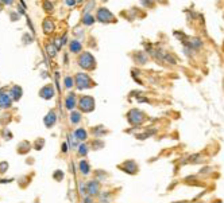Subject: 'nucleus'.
I'll use <instances>...</instances> for the list:
<instances>
[{"label":"nucleus","instance_id":"32","mask_svg":"<svg viewBox=\"0 0 224 203\" xmlns=\"http://www.w3.org/2000/svg\"><path fill=\"white\" fill-rule=\"evenodd\" d=\"M62 145H64V147H62V151H64V152H66V149H67L66 144H62Z\"/></svg>","mask_w":224,"mask_h":203},{"label":"nucleus","instance_id":"18","mask_svg":"<svg viewBox=\"0 0 224 203\" xmlns=\"http://www.w3.org/2000/svg\"><path fill=\"white\" fill-rule=\"evenodd\" d=\"M80 170H81V172H82L84 175H88V173H89V165H88V163H86L85 160L80 162Z\"/></svg>","mask_w":224,"mask_h":203},{"label":"nucleus","instance_id":"19","mask_svg":"<svg viewBox=\"0 0 224 203\" xmlns=\"http://www.w3.org/2000/svg\"><path fill=\"white\" fill-rule=\"evenodd\" d=\"M81 120V114L78 113V112H73L72 114H70V121L73 122V124H77V122H80Z\"/></svg>","mask_w":224,"mask_h":203},{"label":"nucleus","instance_id":"22","mask_svg":"<svg viewBox=\"0 0 224 203\" xmlns=\"http://www.w3.org/2000/svg\"><path fill=\"white\" fill-rule=\"evenodd\" d=\"M78 152H80L81 156H85L86 152H88V145H86V144H81V145L78 147Z\"/></svg>","mask_w":224,"mask_h":203},{"label":"nucleus","instance_id":"6","mask_svg":"<svg viewBox=\"0 0 224 203\" xmlns=\"http://www.w3.org/2000/svg\"><path fill=\"white\" fill-rule=\"evenodd\" d=\"M121 170L126 171L127 173H135L138 171V167H136V163L132 162V160H127V162H124L123 164H121Z\"/></svg>","mask_w":224,"mask_h":203},{"label":"nucleus","instance_id":"10","mask_svg":"<svg viewBox=\"0 0 224 203\" xmlns=\"http://www.w3.org/2000/svg\"><path fill=\"white\" fill-rule=\"evenodd\" d=\"M10 105H11L10 96L4 94V93H0V106H1V108H8Z\"/></svg>","mask_w":224,"mask_h":203},{"label":"nucleus","instance_id":"15","mask_svg":"<svg viewBox=\"0 0 224 203\" xmlns=\"http://www.w3.org/2000/svg\"><path fill=\"white\" fill-rule=\"evenodd\" d=\"M76 106V100H74V94H70L66 98V108L67 109H73Z\"/></svg>","mask_w":224,"mask_h":203},{"label":"nucleus","instance_id":"9","mask_svg":"<svg viewBox=\"0 0 224 203\" xmlns=\"http://www.w3.org/2000/svg\"><path fill=\"white\" fill-rule=\"evenodd\" d=\"M86 191L91 195H96L97 192H99V184H97V182H94V180L89 182V183L86 184Z\"/></svg>","mask_w":224,"mask_h":203},{"label":"nucleus","instance_id":"27","mask_svg":"<svg viewBox=\"0 0 224 203\" xmlns=\"http://www.w3.org/2000/svg\"><path fill=\"white\" fill-rule=\"evenodd\" d=\"M65 86H66L67 89L73 86V79L70 78V77H66V78H65Z\"/></svg>","mask_w":224,"mask_h":203},{"label":"nucleus","instance_id":"8","mask_svg":"<svg viewBox=\"0 0 224 203\" xmlns=\"http://www.w3.org/2000/svg\"><path fill=\"white\" fill-rule=\"evenodd\" d=\"M55 121H57V116H55V113L51 110L50 113H47V116L45 117V125L50 128V127H53V125L55 124Z\"/></svg>","mask_w":224,"mask_h":203},{"label":"nucleus","instance_id":"13","mask_svg":"<svg viewBox=\"0 0 224 203\" xmlns=\"http://www.w3.org/2000/svg\"><path fill=\"white\" fill-rule=\"evenodd\" d=\"M81 50V43L78 41H72L70 42V51L72 53H78Z\"/></svg>","mask_w":224,"mask_h":203},{"label":"nucleus","instance_id":"4","mask_svg":"<svg viewBox=\"0 0 224 203\" xmlns=\"http://www.w3.org/2000/svg\"><path fill=\"white\" fill-rule=\"evenodd\" d=\"M76 84H77L78 89H86V87L91 86V78L86 74L80 73L76 76Z\"/></svg>","mask_w":224,"mask_h":203},{"label":"nucleus","instance_id":"14","mask_svg":"<svg viewBox=\"0 0 224 203\" xmlns=\"http://www.w3.org/2000/svg\"><path fill=\"white\" fill-rule=\"evenodd\" d=\"M74 136L77 140H85V139L88 137V135H86V132L84 129H77L74 132Z\"/></svg>","mask_w":224,"mask_h":203},{"label":"nucleus","instance_id":"20","mask_svg":"<svg viewBox=\"0 0 224 203\" xmlns=\"http://www.w3.org/2000/svg\"><path fill=\"white\" fill-rule=\"evenodd\" d=\"M46 50H47V53L50 54V57H54L55 55V53H57V47H55V44H53V43H50V44H47L46 46Z\"/></svg>","mask_w":224,"mask_h":203},{"label":"nucleus","instance_id":"5","mask_svg":"<svg viewBox=\"0 0 224 203\" xmlns=\"http://www.w3.org/2000/svg\"><path fill=\"white\" fill-rule=\"evenodd\" d=\"M97 19L101 23H109L113 20V15L111 14L107 8H100L99 11H97Z\"/></svg>","mask_w":224,"mask_h":203},{"label":"nucleus","instance_id":"31","mask_svg":"<svg viewBox=\"0 0 224 203\" xmlns=\"http://www.w3.org/2000/svg\"><path fill=\"white\" fill-rule=\"evenodd\" d=\"M66 4H67V6H73V4H76V1H69V0H67Z\"/></svg>","mask_w":224,"mask_h":203},{"label":"nucleus","instance_id":"33","mask_svg":"<svg viewBox=\"0 0 224 203\" xmlns=\"http://www.w3.org/2000/svg\"><path fill=\"white\" fill-rule=\"evenodd\" d=\"M0 8H1V7H0Z\"/></svg>","mask_w":224,"mask_h":203},{"label":"nucleus","instance_id":"11","mask_svg":"<svg viewBox=\"0 0 224 203\" xmlns=\"http://www.w3.org/2000/svg\"><path fill=\"white\" fill-rule=\"evenodd\" d=\"M43 30H45L46 34H50L51 31H54V24L50 19H46L45 22H43Z\"/></svg>","mask_w":224,"mask_h":203},{"label":"nucleus","instance_id":"23","mask_svg":"<svg viewBox=\"0 0 224 203\" xmlns=\"http://www.w3.org/2000/svg\"><path fill=\"white\" fill-rule=\"evenodd\" d=\"M135 57L139 58V59H138V62H140V63H145L146 61H147V57L145 55V53H138V54H135Z\"/></svg>","mask_w":224,"mask_h":203},{"label":"nucleus","instance_id":"17","mask_svg":"<svg viewBox=\"0 0 224 203\" xmlns=\"http://www.w3.org/2000/svg\"><path fill=\"white\" fill-rule=\"evenodd\" d=\"M93 22H94V19H93V16L92 15H89V14H85L84 15V18H82V23L85 26H91V24H93Z\"/></svg>","mask_w":224,"mask_h":203},{"label":"nucleus","instance_id":"26","mask_svg":"<svg viewBox=\"0 0 224 203\" xmlns=\"http://www.w3.org/2000/svg\"><path fill=\"white\" fill-rule=\"evenodd\" d=\"M62 178H64V172L62 171H55L54 172V179L55 180H62Z\"/></svg>","mask_w":224,"mask_h":203},{"label":"nucleus","instance_id":"2","mask_svg":"<svg viewBox=\"0 0 224 203\" xmlns=\"http://www.w3.org/2000/svg\"><path fill=\"white\" fill-rule=\"evenodd\" d=\"M81 67L84 69H91L94 66V59H93V55L91 53H84L80 57V61H78Z\"/></svg>","mask_w":224,"mask_h":203},{"label":"nucleus","instance_id":"21","mask_svg":"<svg viewBox=\"0 0 224 203\" xmlns=\"http://www.w3.org/2000/svg\"><path fill=\"white\" fill-rule=\"evenodd\" d=\"M189 46L192 47V49H199L200 46H201V41H200L199 38H193L192 39V42H190V44Z\"/></svg>","mask_w":224,"mask_h":203},{"label":"nucleus","instance_id":"30","mask_svg":"<svg viewBox=\"0 0 224 203\" xmlns=\"http://www.w3.org/2000/svg\"><path fill=\"white\" fill-rule=\"evenodd\" d=\"M45 8L46 10H51L53 7H51V3H45Z\"/></svg>","mask_w":224,"mask_h":203},{"label":"nucleus","instance_id":"24","mask_svg":"<svg viewBox=\"0 0 224 203\" xmlns=\"http://www.w3.org/2000/svg\"><path fill=\"white\" fill-rule=\"evenodd\" d=\"M103 132H105V128L101 127V125H99V127H96V128L93 129V133H94L96 136H100Z\"/></svg>","mask_w":224,"mask_h":203},{"label":"nucleus","instance_id":"3","mask_svg":"<svg viewBox=\"0 0 224 203\" xmlns=\"http://www.w3.org/2000/svg\"><path fill=\"white\" fill-rule=\"evenodd\" d=\"M143 120H145V114L140 110H138V109H134V110H131L128 113V121L131 122V124L139 125V124H142Z\"/></svg>","mask_w":224,"mask_h":203},{"label":"nucleus","instance_id":"1","mask_svg":"<svg viewBox=\"0 0 224 203\" xmlns=\"http://www.w3.org/2000/svg\"><path fill=\"white\" fill-rule=\"evenodd\" d=\"M80 109L82 112H91L94 109V100L89 96H84L80 98Z\"/></svg>","mask_w":224,"mask_h":203},{"label":"nucleus","instance_id":"16","mask_svg":"<svg viewBox=\"0 0 224 203\" xmlns=\"http://www.w3.org/2000/svg\"><path fill=\"white\" fill-rule=\"evenodd\" d=\"M28 149H30V144L27 143V141H26V143H24V141H23V143H20V144H19V147H18L19 153H26Z\"/></svg>","mask_w":224,"mask_h":203},{"label":"nucleus","instance_id":"28","mask_svg":"<svg viewBox=\"0 0 224 203\" xmlns=\"http://www.w3.org/2000/svg\"><path fill=\"white\" fill-rule=\"evenodd\" d=\"M7 168H8V163H0V173H3V172H5L7 171Z\"/></svg>","mask_w":224,"mask_h":203},{"label":"nucleus","instance_id":"12","mask_svg":"<svg viewBox=\"0 0 224 203\" xmlns=\"http://www.w3.org/2000/svg\"><path fill=\"white\" fill-rule=\"evenodd\" d=\"M11 96H12V98L15 101H18L19 98L22 97V89L19 86H15V87H12V90H11Z\"/></svg>","mask_w":224,"mask_h":203},{"label":"nucleus","instance_id":"29","mask_svg":"<svg viewBox=\"0 0 224 203\" xmlns=\"http://www.w3.org/2000/svg\"><path fill=\"white\" fill-rule=\"evenodd\" d=\"M35 144H38V147H35V148L40 149V148H42V145H43V144H45V141H43L42 139H39V140H38V143H37V141H35Z\"/></svg>","mask_w":224,"mask_h":203},{"label":"nucleus","instance_id":"7","mask_svg":"<svg viewBox=\"0 0 224 203\" xmlns=\"http://www.w3.org/2000/svg\"><path fill=\"white\" fill-rule=\"evenodd\" d=\"M39 94H40V97H43L45 100H50V98L54 96V89L51 86H45V87L40 89Z\"/></svg>","mask_w":224,"mask_h":203},{"label":"nucleus","instance_id":"25","mask_svg":"<svg viewBox=\"0 0 224 203\" xmlns=\"http://www.w3.org/2000/svg\"><path fill=\"white\" fill-rule=\"evenodd\" d=\"M67 141L70 143V147H76V145H77V140H76V136H67Z\"/></svg>","mask_w":224,"mask_h":203}]
</instances>
